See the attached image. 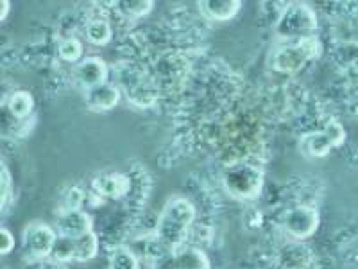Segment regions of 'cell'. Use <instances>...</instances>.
Segmentation results:
<instances>
[{
	"label": "cell",
	"mask_w": 358,
	"mask_h": 269,
	"mask_svg": "<svg viewBox=\"0 0 358 269\" xmlns=\"http://www.w3.org/2000/svg\"><path fill=\"white\" fill-rule=\"evenodd\" d=\"M196 207L187 198H174L165 205L156 224V237L167 249H179L196 221Z\"/></svg>",
	"instance_id": "6da1fadb"
},
{
	"label": "cell",
	"mask_w": 358,
	"mask_h": 269,
	"mask_svg": "<svg viewBox=\"0 0 358 269\" xmlns=\"http://www.w3.org/2000/svg\"><path fill=\"white\" fill-rule=\"evenodd\" d=\"M265 174L260 167L248 162H233L222 176V185L235 200H257L264 191Z\"/></svg>",
	"instance_id": "7a4b0ae2"
},
{
	"label": "cell",
	"mask_w": 358,
	"mask_h": 269,
	"mask_svg": "<svg viewBox=\"0 0 358 269\" xmlns=\"http://www.w3.org/2000/svg\"><path fill=\"white\" fill-rule=\"evenodd\" d=\"M317 27L319 20L315 11L308 4L296 2V4L287 6L285 11L281 13L276 25V33L280 38L296 41L313 36Z\"/></svg>",
	"instance_id": "3957f363"
},
{
	"label": "cell",
	"mask_w": 358,
	"mask_h": 269,
	"mask_svg": "<svg viewBox=\"0 0 358 269\" xmlns=\"http://www.w3.org/2000/svg\"><path fill=\"white\" fill-rule=\"evenodd\" d=\"M319 56V41L313 36L303 40L290 41V43L278 47L271 57V65L280 74H297L310 60Z\"/></svg>",
	"instance_id": "277c9868"
},
{
	"label": "cell",
	"mask_w": 358,
	"mask_h": 269,
	"mask_svg": "<svg viewBox=\"0 0 358 269\" xmlns=\"http://www.w3.org/2000/svg\"><path fill=\"white\" fill-rule=\"evenodd\" d=\"M319 224H321L319 212L310 205H296V207L289 208L281 217L283 230L297 241H305L312 237L317 232Z\"/></svg>",
	"instance_id": "5b68a950"
},
{
	"label": "cell",
	"mask_w": 358,
	"mask_h": 269,
	"mask_svg": "<svg viewBox=\"0 0 358 269\" xmlns=\"http://www.w3.org/2000/svg\"><path fill=\"white\" fill-rule=\"evenodd\" d=\"M56 230L45 223H31L22 235V255L27 261H43L50 255Z\"/></svg>",
	"instance_id": "8992f818"
},
{
	"label": "cell",
	"mask_w": 358,
	"mask_h": 269,
	"mask_svg": "<svg viewBox=\"0 0 358 269\" xmlns=\"http://www.w3.org/2000/svg\"><path fill=\"white\" fill-rule=\"evenodd\" d=\"M108 74H110V69H108V63L102 57L88 56L76 63L72 70V78L79 88L90 90L106 83Z\"/></svg>",
	"instance_id": "52a82bcc"
},
{
	"label": "cell",
	"mask_w": 358,
	"mask_h": 269,
	"mask_svg": "<svg viewBox=\"0 0 358 269\" xmlns=\"http://www.w3.org/2000/svg\"><path fill=\"white\" fill-rule=\"evenodd\" d=\"M122 99V92L113 83H102V85L94 86V88L85 90V101L88 110L95 113H104L118 106V102Z\"/></svg>",
	"instance_id": "ba28073f"
},
{
	"label": "cell",
	"mask_w": 358,
	"mask_h": 269,
	"mask_svg": "<svg viewBox=\"0 0 358 269\" xmlns=\"http://www.w3.org/2000/svg\"><path fill=\"white\" fill-rule=\"evenodd\" d=\"M94 232V219L83 208L78 210H63L56 219V233L65 237L83 235V233Z\"/></svg>",
	"instance_id": "9c48e42d"
},
{
	"label": "cell",
	"mask_w": 358,
	"mask_h": 269,
	"mask_svg": "<svg viewBox=\"0 0 358 269\" xmlns=\"http://www.w3.org/2000/svg\"><path fill=\"white\" fill-rule=\"evenodd\" d=\"M131 181L126 174L110 172V174H99L92 179V191L101 200H118L129 192Z\"/></svg>",
	"instance_id": "30bf717a"
},
{
	"label": "cell",
	"mask_w": 358,
	"mask_h": 269,
	"mask_svg": "<svg viewBox=\"0 0 358 269\" xmlns=\"http://www.w3.org/2000/svg\"><path fill=\"white\" fill-rule=\"evenodd\" d=\"M242 2L238 0H203L199 11L213 22H228L241 13Z\"/></svg>",
	"instance_id": "8fae6325"
},
{
	"label": "cell",
	"mask_w": 358,
	"mask_h": 269,
	"mask_svg": "<svg viewBox=\"0 0 358 269\" xmlns=\"http://www.w3.org/2000/svg\"><path fill=\"white\" fill-rule=\"evenodd\" d=\"M165 269H212L210 258L199 248H183L174 253Z\"/></svg>",
	"instance_id": "7c38bea8"
},
{
	"label": "cell",
	"mask_w": 358,
	"mask_h": 269,
	"mask_svg": "<svg viewBox=\"0 0 358 269\" xmlns=\"http://www.w3.org/2000/svg\"><path fill=\"white\" fill-rule=\"evenodd\" d=\"M299 149L306 158H324V156L330 155L334 146L324 134V131L319 130L303 134L301 140H299Z\"/></svg>",
	"instance_id": "4fadbf2b"
},
{
	"label": "cell",
	"mask_w": 358,
	"mask_h": 269,
	"mask_svg": "<svg viewBox=\"0 0 358 269\" xmlns=\"http://www.w3.org/2000/svg\"><path fill=\"white\" fill-rule=\"evenodd\" d=\"M99 237L95 232L83 233L73 239V262H90L97 257Z\"/></svg>",
	"instance_id": "5bb4252c"
},
{
	"label": "cell",
	"mask_w": 358,
	"mask_h": 269,
	"mask_svg": "<svg viewBox=\"0 0 358 269\" xmlns=\"http://www.w3.org/2000/svg\"><path fill=\"white\" fill-rule=\"evenodd\" d=\"M85 34L88 38L90 43L99 45H108L113 38V29H111V24L104 18H94V20H90L88 25L85 29Z\"/></svg>",
	"instance_id": "9a60e30c"
},
{
	"label": "cell",
	"mask_w": 358,
	"mask_h": 269,
	"mask_svg": "<svg viewBox=\"0 0 358 269\" xmlns=\"http://www.w3.org/2000/svg\"><path fill=\"white\" fill-rule=\"evenodd\" d=\"M9 113L15 118H25L33 113L34 110V97L27 90H17L8 101Z\"/></svg>",
	"instance_id": "2e32d148"
},
{
	"label": "cell",
	"mask_w": 358,
	"mask_h": 269,
	"mask_svg": "<svg viewBox=\"0 0 358 269\" xmlns=\"http://www.w3.org/2000/svg\"><path fill=\"white\" fill-rule=\"evenodd\" d=\"M110 269H140L138 255L131 248L120 246L111 253Z\"/></svg>",
	"instance_id": "e0dca14e"
},
{
	"label": "cell",
	"mask_w": 358,
	"mask_h": 269,
	"mask_svg": "<svg viewBox=\"0 0 358 269\" xmlns=\"http://www.w3.org/2000/svg\"><path fill=\"white\" fill-rule=\"evenodd\" d=\"M52 261L56 262H73V239L72 237L57 235L52 242V248H50V255Z\"/></svg>",
	"instance_id": "ac0fdd59"
},
{
	"label": "cell",
	"mask_w": 358,
	"mask_h": 269,
	"mask_svg": "<svg viewBox=\"0 0 358 269\" xmlns=\"http://www.w3.org/2000/svg\"><path fill=\"white\" fill-rule=\"evenodd\" d=\"M57 54L63 62L78 63L83 60V43L78 38H65L57 45Z\"/></svg>",
	"instance_id": "d6986e66"
},
{
	"label": "cell",
	"mask_w": 358,
	"mask_h": 269,
	"mask_svg": "<svg viewBox=\"0 0 358 269\" xmlns=\"http://www.w3.org/2000/svg\"><path fill=\"white\" fill-rule=\"evenodd\" d=\"M115 8L120 13H124V15H127V17L140 18L149 15L152 11V8H155V4L149 2V0H138V2L136 0H126V2H117Z\"/></svg>",
	"instance_id": "ffe728a7"
},
{
	"label": "cell",
	"mask_w": 358,
	"mask_h": 269,
	"mask_svg": "<svg viewBox=\"0 0 358 269\" xmlns=\"http://www.w3.org/2000/svg\"><path fill=\"white\" fill-rule=\"evenodd\" d=\"M322 131H324L326 137L330 139L331 146L334 147L341 146V144L346 140V131H344L342 124L337 123V120H328V123L324 124V127H322Z\"/></svg>",
	"instance_id": "44dd1931"
},
{
	"label": "cell",
	"mask_w": 358,
	"mask_h": 269,
	"mask_svg": "<svg viewBox=\"0 0 358 269\" xmlns=\"http://www.w3.org/2000/svg\"><path fill=\"white\" fill-rule=\"evenodd\" d=\"M85 201V192L81 187H70L65 194V210H78Z\"/></svg>",
	"instance_id": "7402d4cb"
},
{
	"label": "cell",
	"mask_w": 358,
	"mask_h": 269,
	"mask_svg": "<svg viewBox=\"0 0 358 269\" xmlns=\"http://www.w3.org/2000/svg\"><path fill=\"white\" fill-rule=\"evenodd\" d=\"M17 246V239L8 228L0 226V255H8Z\"/></svg>",
	"instance_id": "603a6c76"
},
{
	"label": "cell",
	"mask_w": 358,
	"mask_h": 269,
	"mask_svg": "<svg viewBox=\"0 0 358 269\" xmlns=\"http://www.w3.org/2000/svg\"><path fill=\"white\" fill-rule=\"evenodd\" d=\"M9 192V184L8 179H6L4 174H0V201H6Z\"/></svg>",
	"instance_id": "cb8c5ba5"
},
{
	"label": "cell",
	"mask_w": 358,
	"mask_h": 269,
	"mask_svg": "<svg viewBox=\"0 0 358 269\" xmlns=\"http://www.w3.org/2000/svg\"><path fill=\"white\" fill-rule=\"evenodd\" d=\"M9 11H11V4H9V2H4V0H0V22L8 17Z\"/></svg>",
	"instance_id": "d4e9b609"
},
{
	"label": "cell",
	"mask_w": 358,
	"mask_h": 269,
	"mask_svg": "<svg viewBox=\"0 0 358 269\" xmlns=\"http://www.w3.org/2000/svg\"><path fill=\"white\" fill-rule=\"evenodd\" d=\"M2 208H4V201H0V212H2Z\"/></svg>",
	"instance_id": "484cf974"
},
{
	"label": "cell",
	"mask_w": 358,
	"mask_h": 269,
	"mask_svg": "<svg viewBox=\"0 0 358 269\" xmlns=\"http://www.w3.org/2000/svg\"><path fill=\"white\" fill-rule=\"evenodd\" d=\"M159 269H165V268H159Z\"/></svg>",
	"instance_id": "4316f807"
}]
</instances>
